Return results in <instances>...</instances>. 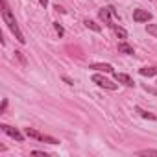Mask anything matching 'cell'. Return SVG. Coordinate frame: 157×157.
I'll list each match as a JSON object with an SVG mask.
<instances>
[{
  "label": "cell",
  "instance_id": "cell-1",
  "mask_svg": "<svg viewBox=\"0 0 157 157\" xmlns=\"http://www.w3.org/2000/svg\"><path fill=\"white\" fill-rule=\"evenodd\" d=\"M2 21L8 24V28L13 32V35H15V39L19 41V43H26V39H24V35H22V32H21V28H19V24H17V21H15V17H13V13H11V10H10V6H8V0H2Z\"/></svg>",
  "mask_w": 157,
  "mask_h": 157
},
{
  "label": "cell",
  "instance_id": "cell-2",
  "mask_svg": "<svg viewBox=\"0 0 157 157\" xmlns=\"http://www.w3.org/2000/svg\"><path fill=\"white\" fill-rule=\"evenodd\" d=\"M26 135L32 137V139H35V140L48 142V144H57V142H59L57 139H54V137H50V135H44V133H41V131H37V129H33V128H26Z\"/></svg>",
  "mask_w": 157,
  "mask_h": 157
},
{
  "label": "cell",
  "instance_id": "cell-3",
  "mask_svg": "<svg viewBox=\"0 0 157 157\" xmlns=\"http://www.w3.org/2000/svg\"><path fill=\"white\" fill-rule=\"evenodd\" d=\"M93 82L98 85V87H104V89H107V91H115L118 85L117 83H113L111 80H107V78H104V76H100V74H94L93 76Z\"/></svg>",
  "mask_w": 157,
  "mask_h": 157
},
{
  "label": "cell",
  "instance_id": "cell-4",
  "mask_svg": "<svg viewBox=\"0 0 157 157\" xmlns=\"http://www.w3.org/2000/svg\"><path fill=\"white\" fill-rule=\"evenodd\" d=\"M0 129H2L4 133H8L11 139H15V140H19V142H22V139H24V135L17 129V128H11V126H8V124H0Z\"/></svg>",
  "mask_w": 157,
  "mask_h": 157
},
{
  "label": "cell",
  "instance_id": "cell-5",
  "mask_svg": "<svg viewBox=\"0 0 157 157\" xmlns=\"http://www.w3.org/2000/svg\"><path fill=\"white\" fill-rule=\"evenodd\" d=\"M150 19H151V13L146 11V10L137 8V10L133 11V21H135V22H148Z\"/></svg>",
  "mask_w": 157,
  "mask_h": 157
},
{
  "label": "cell",
  "instance_id": "cell-6",
  "mask_svg": "<svg viewBox=\"0 0 157 157\" xmlns=\"http://www.w3.org/2000/svg\"><path fill=\"white\" fill-rule=\"evenodd\" d=\"M111 15L117 17V11H115L113 8H104V10H100V19H102L109 28H111V24H113V22H111Z\"/></svg>",
  "mask_w": 157,
  "mask_h": 157
},
{
  "label": "cell",
  "instance_id": "cell-7",
  "mask_svg": "<svg viewBox=\"0 0 157 157\" xmlns=\"http://www.w3.org/2000/svg\"><path fill=\"white\" fill-rule=\"evenodd\" d=\"M115 74V80L118 82V83H122V85H126V87H133L135 83H133V80L128 76V74H122V72H113Z\"/></svg>",
  "mask_w": 157,
  "mask_h": 157
},
{
  "label": "cell",
  "instance_id": "cell-8",
  "mask_svg": "<svg viewBox=\"0 0 157 157\" xmlns=\"http://www.w3.org/2000/svg\"><path fill=\"white\" fill-rule=\"evenodd\" d=\"M89 68H93V70H102V72H115L113 70V67L111 65H107V63H94V65H91Z\"/></svg>",
  "mask_w": 157,
  "mask_h": 157
},
{
  "label": "cell",
  "instance_id": "cell-9",
  "mask_svg": "<svg viewBox=\"0 0 157 157\" xmlns=\"http://www.w3.org/2000/svg\"><path fill=\"white\" fill-rule=\"evenodd\" d=\"M118 52H122V54H128V56H133V54H135L133 46H129L128 43H118Z\"/></svg>",
  "mask_w": 157,
  "mask_h": 157
},
{
  "label": "cell",
  "instance_id": "cell-10",
  "mask_svg": "<svg viewBox=\"0 0 157 157\" xmlns=\"http://www.w3.org/2000/svg\"><path fill=\"white\" fill-rule=\"evenodd\" d=\"M139 74L140 76H157V67H144V68H140L139 70Z\"/></svg>",
  "mask_w": 157,
  "mask_h": 157
},
{
  "label": "cell",
  "instance_id": "cell-11",
  "mask_svg": "<svg viewBox=\"0 0 157 157\" xmlns=\"http://www.w3.org/2000/svg\"><path fill=\"white\" fill-rule=\"evenodd\" d=\"M111 28H113V32H115L120 39H126V37H128V32H126L124 28H120V26H117V24H111Z\"/></svg>",
  "mask_w": 157,
  "mask_h": 157
},
{
  "label": "cell",
  "instance_id": "cell-12",
  "mask_svg": "<svg viewBox=\"0 0 157 157\" xmlns=\"http://www.w3.org/2000/svg\"><path fill=\"white\" fill-rule=\"evenodd\" d=\"M137 113H139L142 118H150V120H155V115H151V113H148V111H144V109H140V107H137Z\"/></svg>",
  "mask_w": 157,
  "mask_h": 157
},
{
  "label": "cell",
  "instance_id": "cell-13",
  "mask_svg": "<svg viewBox=\"0 0 157 157\" xmlns=\"http://www.w3.org/2000/svg\"><path fill=\"white\" fill-rule=\"evenodd\" d=\"M83 24H85L87 28H91V30H94V32H100V30H102V28H100V26H98V24H96L94 21H85Z\"/></svg>",
  "mask_w": 157,
  "mask_h": 157
},
{
  "label": "cell",
  "instance_id": "cell-14",
  "mask_svg": "<svg viewBox=\"0 0 157 157\" xmlns=\"http://www.w3.org/2000/svg\"><path fill=\"white\" fill-rule=\"evenodd\" d=\"M146 32L157 39V24H148V26H146Z\"/></svg>",
  "mask_w": 157,
  "mask_h": 157
},
{
  "label": "cell",
  "instance_id": "cell-15",
  "mask_svg": "<svg viewBox=\"0 0 157 157\" xmlns=\"http://www.w3.org/2000/svg\"><path fill=\"white\" fill-rule=\"evenodd\" d=\"M139 155H157V150H151V148H148V150H140V151H137Z\"/></svg>",
  "mask_w": 157,
  "mask_h": 157
},
{
  "label": "cell",
  "instance_id": "cell-16",
  "mask_svg": "<svg viewBox=\"0 0 157 157\" xmlns=\"http://www.w3.org/2000/svg\"><path fill=\"white\" fill-rule=\"evenodd\" d=\"M54 26H56V32H57V33H59V35H63V28H61V26H59V22H56V24H54Z\"/></svg>",
  "mask_w": 157,
  "mask_h": 157
},
{
  "label": "cell",
  "instance_id": "cell-17",
  "mask_svg": "<svg viewBox=\"0 0 157 157\" xmlns=\"http://www.w3.org/2000/svg\"><path fill=\"white\" fill-rule=\"evenodd\" d=\"M6 107H8V100H4V102H2V107H0V113H4V111H6Z\"/></svg>",
  "mask_w": 157,
  "mask_h": 157
},
{
  "label": "cell",
  "instance_id": "cell-18",
  "mask_svg": "<svg viewBox=\"0 0 157 157\" xmlns=\"http://www.w3.org/2000/svg\"><path fill=\"white\" fill-rule=\"evenodd\" d=\"M32 153H35V155H44V157H46V155H48V153H44V151H39V150H33V151H32Z\"/></svg>",
  "mask_w": 157,
  "mask_h": 157
},
{
  "label": "cell",
  "instance_id": "cell-19",
  "mask_svg": "<svg viewBox=\"0 0 157 157\" xmlns=\"http://www.w3.org/2000/svg\"><path fill=\"white\" fill-rule=\"evenodd\" d=\"M144 89L150 91V93H153V94H157V89H151V87H148V85H144Z\"/></svg>",
  "mask_w": 157,
  "mask_h": 157
},
{
  "label": "cell",
  "instance_id": "cell-20",
  "mask_svg": "<svg viewBox=\"0 0 157 157\" xmlns=\"http://www.w3.org/2000/svg\"><path fill=\"white\" fill-rule=\"evenodd\" d=\"M39 2H41V6H44V8H46V4H48V0H39Z\"/></svg>",
  "mask_w": 157,
  "mask_h": 157
}]
</instances>
